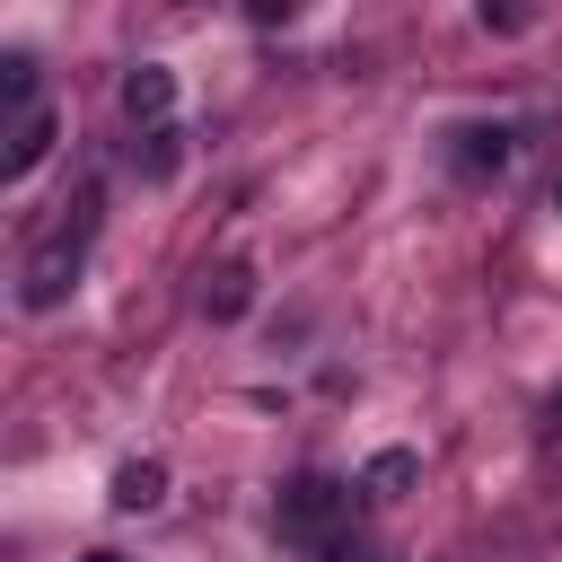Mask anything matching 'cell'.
<instances>
[{"instance_id": "obj_1", "label": "cell", "mask_w": 562, "mask_h": 562, "mask_svg": "<svg viewBox=\"0 0 562 562\" xmlns=\"http://www.w3.org/2000/svg\"><path fill=\"white\" fill-rule=\"evenodd\" d=\"M70 220H53L35 246H26V263H18V307H61L70 299V281H79V255H88V237H97V184H79V202H61Z\"/></svg>"}, {"instance_id": "obj_2", "label": "cell", "mask_w": 562, "mask_h": 562, "mask_svg": "<svg viewBox=\"0 0 562 562\" xmlns=\"http://www.w3.org/2000/svg\"><path fill=\"white\" fill-rule=\"evenodd\" d=\"M342 509H351V492H342L334 474H290L281 501H272V527H281L290 544H316V553H325V544L342 536Z\"/></svg>"}, {"instance_id": "obj_3", "label": "cell", "mask_w": 562, "mask_h": 562, "mask_svg": "<svg viewBox=\"0 0 562 562\" xmlns=\"http://www.w3.org/2000/svg\"><path fill=\"white\" fill-rule=\"evenodd\" d=\"M509 158H518V132L509 123H457L448 132V167L457 176H501Z\"/></svg>"}, {"instance_id": "obj_4", "label": "cell", "mask_w": 562, "mask_h": 562, "mask_svg": "<svg viewBox=\"0 0 562 562\" xmlns=\"http://www.w3.org/2000/svg\"><path fill=\"white\" fill-rule=\"evenodd\" d=\"M167 105H176V70H167V61L123 70V114H132L140 132H158V123H167Z\"/></svg>"}, {"instance_id": "obj_5", "label": "cell", "mask_w": 562, "mask_h": 562, "mask_svg": "<svg viewBox=\"0 0 562 562\" xmlns=\"http://www.w3.org/2000/svg\"><path fill=\"white\" fill-rule=\"evenodd\" d=\"M246 307H255V263H237V255L211 263V272H202V316H211V325H237Z\"/></svg>"}, {"instance_id": "obj_6", "label": "cell", "mask_w": 562, "mask_h": 562, "mask_svg": "<svg viewBox=\"0 0 562 562\" xmlns=\"http://www.w3.org/2000/svg\"><path fill=\"white\" fill-rule=\"evenodd\" d=\"M53 140H61V132H53V114H18V123H9V149H0V176H9V184H18V176H35V167L53 158Z\"/></svg>"}, {"instance_id": "obj_7", "label": "cell", "mask_w": 562, "mask_h": 562, "mask_svg": "<svg viewBox=\"0 0 562 562\" xmlns=\"http://www.w3.org/2000/svg\"><path fill=\"white\" fill-rule=\"evenodd\" d=\"M413 483H422V457H413V448H378V457L360 465V492H369V501H404Z\"/></svg>"}, {"instance_id": "obj_8", "label": "cell", "mask_w": 562, "mask_h": 562, "mask_svg": "<svg viewBox=\"0 0 562 562\" xmlns=\"http://www.w3.org/2000/svg\"><path fill=\"white\" fill-rule=\"evenodd\" d=\"M158 501H167V465H158V457H123V465H114V509L140 518V509H158Z\"/></svg>"}, {"instance_id": "obj_9", "label": "cell", "mask_w": 562, "mask_h": 562, "mask_svg": "<svg viewBox=\"0 0 562 562\" xmlns=\"http://www.w3.org/2000/svg\"><path fill=\"white\" fill-rule=\"evenodd\" d=\"M26 97H35V53L18 44V53H0V105H9V114H35Z\"/></svg>"}, {"instance_id": "obj_10", "label": "cell", "mask_w": 562, "mask_h": 562, "mask_svg": "<svg viewBox=\"0 0 562 562\" xmlns=\"http://www.w3.org/2000/svg\"><path fill=\"white\" fill-rule=\"evenodd\" d=\"M474 18H483L492 35H527V26H536V0H474Z\"/></svg>"}, {"instance_id": "obj_11", "label": "cell", "mask_w": 562, "mask_h": 562, "mask_svg": "<svg viewBox=\"0 0 562 562\" xmlns=\"http://www.w3.org/2000/svg\"><path fill=\"white\" fill-rule=\"evenodd\" d=\"M140 167H149V176H176V132H167V123L149 132V158H140Z\"/></svg>"}, {"instance_id": "obj_12", "label": "cell", "mask_w": 562, "mask_h": 562, "mask_svg": "<svg viewBox=\"0 0 562 562\" xmlns=\"http://www.w3.org/2000/svg\"><path fill=\"white\" fill-rule=\"evenodd\" d=\"M246 18H255V26H290V18H299V0H246Z\"/></svg>"}, {"instance_id": "obj_13", "label": "cell", "mask_w": 562, "mask_h": 562, "mask_svg": "<svg viewBox=\"0 0 562 562\" xmlns=\"http://www.w3.org/2000/svg\"><path fill=\"white\" fill-rule=\"evenodd\" d=\"M316 562H369V544H360V536H334V544H325Z\"/></svg>"}, {"instance_id": "obj_14", "label": "cell", "mask_w": 562, "mask_h": 562, "mask_svg": "<svg viewBox=\"0 0 562 562\" xmlns=\"http://www.w3.org/2000/svg\"><path fill=\"white\" fill-rule=\"evenodd\" d=\"M79 562H123V553H114V544H88V553H79Z\"/></svg>"}, {"instance_id": "obj_15", "label": "cell", "mask_w": 562, "mask_h": 562, "mask_svg": "<svg viewBox=\"0 0 562 562\" xmlns=\"http://www.w3.org/2000/svg\"><path fill=\"white\" fill-rule=\"evenodd\" d=\"M544 430H553V439H562V395H553V404H544Z\"/></svg>"}, {"instance_id": "obj_16", "label": "cell", "mask_w": 562, "mask_h": 562, "mask_svg": "<svg viewBox=\"0 0 562 562\" xmlns=\"http://www.w3.org/2000/svg\"><path fill=\"white\" fill-rule=\"evenodd\" d=\"M553 211H562V176H553Z\"/></svg>"}]
</instances>
